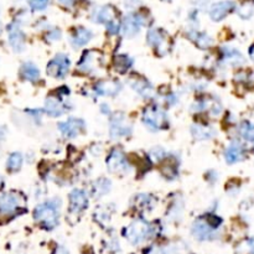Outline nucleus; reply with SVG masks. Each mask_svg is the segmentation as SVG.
Returning <instances> with one entry per match:
<instances>
[{
  "instance_id": "nucleus-1",
  "label": "nucleus",
  "mask_w": 254,
  "mask_h": 254,
  "mask_svg": "<svg viewBox=\"0 0 254 254\" xmlns=\"http://www.w3.org/2000/svg\"><path fill=\"white\" fill-rule=\"evenodd\" d=\"M33 219L44 228H55L59 224V205L56 200L46 201L37 206L33 211Z\"/></svg>"
},
{
  "instance_id": "nucleus-2",
  "label": "nucleus",
  "mask_w": 254,
  "mask_h": 254,
  "mask_svg": "<svg viewBox=\"0 0 254 254\" xmlns=\"http://www.w3.org/2000/svg\"><path fill=\"white\" fill-rule=\"evenodd\" d=\"M143 123L153 131L167 128V116L158 105H150L143 112Z\"/></svg>"
},
{
  "instance_id": "nucleus-3",
  "label": "nucleus",
  "mask_w": 254,
  "mask_h": 254,
  "mask_svg": "<svg viewBox=\"0 0 254 254\" xmlns=\"http://www.w3.org/2000/svg\"><path fill=\"white\" fill-rule=\"evenodd\" d=\"M105 164H107L108 170L113 174L123 175L130 170V165L127 160L126 154L118 148H114L113 150H111V153L108 154L107 159H105Z\"/></svg>"
},
{
  "instance_id": "nucleus-4",
  "label": "nucleus",
  "mask_w": 254,
  "mask_h": 254,
  "mask_svg": "<svg viewBox=\"0 0 254 254\" xmlns=\"http://www.w3.org/2000/svg\"><path fill=\"white\" fill-rule=\"evenodd\" d=\"M23 196L15 192L4 193L0 196V216H15L20 210H23Z\"/></svg>"
},
{
  "instance_id": "nucleus-5",
  "label": "nucleus",
  "mask_w": 254,
  "mask_h": 254,
  "mask_svg": "<svg viewBox=\"0 0 254 254\" xmlns=\"http://www.w3.org/2000/svg\"><path fill=\"white\" fill-rule=\"evenodd\" d=\"M71 61L68 56L64 54H59L47 64L46 73L52 78H64L69 71Z\"/></svg>"
},
{
  "instance_id": "nucleus-6",
  "label": "nucleus",
  "mask_w": 254,
  "mask_h": 254,
  "mask_svg": "<svg viewBox=\"0 0 254 254\" xmlns=\"http://www.w3.org/2000/svg\"><path fill=\"white\" fill-rule=\"evenodd\" d=\"M103 62H104V59L99 51L88 50L81 57L80 62H78V69L85 73H92L103 66Z\"/></svg>"
},
{
  "instance_id": "nucleus-7",
  "label": "nucleus",
  "mask_w": 254,
  "mask_h": 254,
  "mask_svg": "<svg viewBox=\"0 0 254 254\" xmlns=\"http://www.w3.org/2000/svg\"><path fill=\"white\" fill-rule=\"evenodd\" d=\"M150 232H152V228L147 222L135 221L127 227L124 234L131 243H140L149 236Z\"/></svg>"
},
{
  "instance_id": "nucleus-8",
  "label": "nucleus",
  "mask_w": 254,
  "mask_h": 254,
  "mask_svg": "<svg viewBox=\"0 0 254 254\" xmlns=\"http://www.w3.org/2000/svg\"><path fill=\"white\" fill-rule=\"evenodd\" d=\"M145 24H147V21H145V19L140 14H130V15L126 16L121 29L123 30L124 36L131 39L135 35H138L141 26H144Z\"/></svg>"
},
{
  "instance_id": "nucleus-9",
  "label": "nucleus",
  "mask_w": 254,
  "mask_h": 254,
  "mask_svg": "<svg viewBox=\"0 0 254 254\" xmlns=\"http://www.w3.org/2000/svg\"><path fill=\"white\" fill-rule=\"evenodd\" d=\"M85 122L80 118H68L59 123V130L66 138H76L85 130Z\"/></svg>"
},
{
  "instance_id": "nucleus-10",
  "label": "nucleus",
  "mask_w": 254,
  "mask_h": 254,
  "mask_svg": "<svg viewBox=\"0 0 254 254\" xmlns=\"http://www.w3.org/2000/svg\"><path fill=\"white\" fill-rule=\"evenodd\" d=\"M131 134V126L128 123L124 116L113 117L111 122V136L112 138H123Z\"/></svg>"
},
{
  "instance_id": "nucleus-11",
  "label": "nucleus",
  "mask_w": 254,
  "mask_h": 254,
  "mask_svg": "<svg viewBox=\"0 0 254 254\" xmlns=\"http://www.w3.org/2000/svg\"><path fill=\"white\" fill-rule=\"evenodd\" d=\"M236 9V4L231 0H223L213 4L210 9V18L213 21H221Z\"/></svg>"
},
{
  "instance_id": "nucleus-12",
  "label": "nucleus",
  "mask_w": 254,
  "mask_h": 254,
  "mask_svg": "<svg viewBox=\"0 0 254 254\" xmlns=\"http://www.w3.org/2000/svg\"><path fill=\"white\" fill-rule=\"evenodd\" d=\"M9 44L15 52H23L25 50V33L16 24L9 26Z\"/></svg>"
},
{
  "instance_id": "nucleus-13",
  "label": "nucleus",
  "mask_w": 254,
  "mask_h": 254,
  "mask_svg": "<svg viewBox=\"0 0 254 254\" xmlns=\"http://www.w3.org/2000/svg\"><path fill=\"white\" fill-rule=\"evenodd\" d=\"M244 158H246V148L239 141H232L224 152V159L229 165L242 161Z\"/></svg>"
},
{
  "instance_id": "nucleus-14",
  "label": "nucleus",
  "mask_w": 254,
  "mask_h": 254,
  "mask_svg": "<svg viewBox=\"0 0 254 254\" xmlns=\"http://www.w3.org/2000/svg\"><path fill=\"white\" fill-rule=\"evenodd\" d=\"M88 206L87 193L83 190L76 189L69 193V211L73 213H80Z\"/></svg>"
},
{
  "instance_id": "nucleus-15",
  "label": "nucleus",
  "mask_w": 254,
  "mask_h": 254,
  "mask_svg": "<svg viewBox=\"0 0 254 254\" xmlns=\"http://www.w3.org/2000/svg\"><path fill=\"white\" fill-rule=\"evenodd\" d=\"M148 44L152 47L158 50V52H160L161 50H164V52H166L167 42H166V35L164 33V31L160 30V29H152L148 32Z\"/></svg>"
},
{
  "instance_id": "nucleus-16",
  "label": "nucleus",
  "mask_w": 254,
  "mask_h": 254,
  "mask_svg": "<svg viewBox=\"0 0 254 254\" xmlns=\"http://www.w3.org/2000/svg\"><path fill=\"white\" fill-rule=\"evenodd\" d=\"M122 90V85L118 81L108 80L102 81V82L97 83L95 87V91L97 95H108V97H113L117 95Z\"/></svg>"
},
{
  "instance_id": "nucleus-17",
  "label": "nucleus",
  "mask_w": 254,
  "mask_h": 254,
  "mask_svg": "<svg viewBox=\"0 0 254 254\" xmlns=\"http://www.w3.org/2000/svg\"><path fill=\"white\" fill-rule=\"evenodd\" d=\"M129 86L143 98H152V95H154V88H153V86L150 85L147 80H144V78H130V80H129Z\"/></svg>"
},
{
  "instance_id": "nucleus-18",
  "label": "nucleus",
  "mask_w": 254,
  "mask_h": 254,
  "mask_svg": "<svg viewBox=\"0 0 254 254\" xmlns=\"http://www.w3.org/2000/svg\"><path fill=\"white\" fill-rule=\"evenodd\" d=\"M222 60L224 64H229V66H241L244 64L243 55L238 50L229 46L222 47Z\"/></svg>"
},
{
  "instance_id": "nucleus-19",
  "label": "nucleus",
  "mask_w": 254,
  "mask_h": 254,
  "mask_svg": "<svg viewBox=\"0 0 254 254\" xmlns=\"http://www.w3.org/2000/svg\"><path fill=\"white\" fill-rule=\"evenodd\" d=\"M93 33L90 29L86 28H77L71 36V42L72 45L77 49V47L86 46L88 42L92 40Z\"/></svg>"
},
{
  "instance_id": "nucleus-20",
  "label": "nucleus",
  "mask_w": 254,
  "mask_h": 254,
  "mask_svg": "<svg viewBox=\"0 0 254 254\" xmlns=\"http://www.w3.org/2000/svg\"><path fill=\"white\" fill-rule=\"evenodd\" d=\"M45 112L50 117H60L66 112V108H64L61 98L49 97L45 100Z\"/></svg>"
},
{
  "instance_id": "nucleus-21",
  "label": "nucleus",
  "mask_w": 254,
  "mask_h": 254,
  "mask_svg": "<svg viewBox=\"0 0 254 254\" xmlns=\"http://www.w3.org/2000/svg\"><path fill=\"white\" fill-rule=\"evenodd\" d=\"M212 227L207 223L205 219H198L192 226V233L197 239H208L213 232Z\"/></svg>"
},
{
  "instance_id": "nucleus-22",
  "label": "nucleus",
  "mask_w": 254,
  "mask_h": 254,
  "mask_svg": "<svg viewBox=\"0 0 254 254\" xmlns=\"http://www.w3.org/2000/svg\"><path fill=\"white\" fill-rule=\"evenodd\" d=\"M189 39L193 41V44L200 49H208L212 45V39L206 32H201L197 30H191L188 32Z\"/></svg>"
},
{
  "instance_id": "nucleus-23",
  "label": "nucleus",
  "mask_w": 254,
  "mask_h": 254,
  "mask_svg": "<svg viewBox=\"0 0 254 254\" xmlns=\"http://www.w3.org/2000/svg\"><path fill=\"white\" fill-rule=\"evenodd\" d=\"M95 21L98 24H105L116 20V10H114L112 6H102V8L98 9L95 14Z\"/></svg>"
},
{
  "instance_id": "nucleus-24",
  "label": "nucleus",
  "mask_w": 254,
  "mask_h": 254,
  "mask_svg": "<svg viewBox=\"0 0 254 254\" xmlns=\"http://www.w3.org/2000/svg\"><path fill=\"white\" fill-rule=\"evenodd\" d=\"M21 76L25 78L26 81L30 82H36L40 78V69L33 64L32 62H25L21 67Z\"/></svg>"
},
{
  "instance_id": "nucleus-25",
  "label": "nucleus",
  "mask_w": 254,
  "mask_h": 254,
  "mask_svg": "<svg viewBox=\"0 0 254 254\" xmlns=\"http://www.w3.org/2000/svg\"><path fill=\"white\" fill-rule=\"evenodd\" d=\"M191 133H192L193 138L197 139V140H206V139L213 138L216 131L213 130L211 127H205V126H200V124H196V126H192V128H191Z\"/></svg>"
},
{
  "instance_id": "nucleus-26",
  "label": "nucleus",
  "mask_w": 254,
  "mask_h": 254,
  "mask_svg": "<svg viewBox=\"0 0 254 254\" xmlns=\"http://www.w3.org/2000/svg\"><path fill=\"white\" fill-rule=\"evenodd\" d=\"M133 66V60L128 56V55H118L114 59V67H116V71L124 73V72L128 71L130 67Z\"/></svg>"
},
{
  "instance_id": "nucleus-27",
  "label": "nucleus",
  "mask_w": 254,
  "mask_h": 254,
  "mask_svg": "<svg viewBox=\"0 0 254 254\" xmlns=\"http://www.w3.org/2000/svg\"><path fill=\"white\" fill-rule=\"evenodd\" d=\"M109 190H111V181L107 179L97 180L93 185V195L95 197H102L103 195L109 192Z\"/></svg>"
},
{
  "instance_id": "nucleus-28",
  "label": "nucleus",
  "mask_w": 254,
  "mask_h": 254,
  "mask_svg": "<svg viewBox=\"0 0 254 254\" xmlns=\"http://www.w3.org/2000/svg\"><path fill=\"white\" fill-rule=\"evenodd\" d=\"M239 134L242 135V138L246 139L247 141H254V124L251 123L248 121L242 122L241 127H239Z\"/></svg>"
},
{
  "instance_id": "nucleus-29",
  "label": "nucleus",
  "mask_w": 254,
  "mask_h": 254,
  "mask_svg": "<svg viewBox=\"0 0 254 254\" xmlns=\"http://www.w3.org/2000/svg\"><path fill=\"white\" fill-rule=\"evenodd\" d=\"M24 158L21 155V153H13L10 157L8 158V161H6V167L10 171H18L23 166Z\"/></svg>"
},
{
  "instance_id": "nucleus-30",
  "label": "nucleus",
  "mask_w": 254,
  "mask_h": 254,
  "mask_svg": "<svg viewBox=\"0 0 254 254\" xmlns=\"http://www.w3.org/2000/svg\"><path fill=\"white\" fill-rule=\"evenodd\" d=\"M50 0H29V5L32 10L41 11L49 6Z\"/></svg>"
},
{
  "instance_id": "nucleus-31",
  "label": "nucleus",
  "mask_w": 254,
  "mask_h": 254,
  "mask_svg": "<svg viewBox=\"0 0 254 254\" xmlns=\"http://www.w3.org/2000/svg\"><path fill=\"white\" fill-rule=\"evenodd\" d=\"M253 14V5L252 4H243L241 8L238 9V15L242 19H249Z\"/></svg>"
},
{
  "instance_id": "nucleus-32",
  "label": "nucleus",
  "mask_w": 254,
  "mask_h": 254,
  "mask_svg": "<svg viewBox=\"0 0 254 254\" xmlns=\"http://www.w3.org/2000/svg\"><path fill=\"white\" fill-rule=\"evenodd\" d=\"M105 26H107L108 32H111V33H117L119 31V29H121V25H119L116 20L111 21V23H108Z\"/></svg>"
},
{
  "instance_id": "nucleus-33",
  "label": "nucleus",
  "mask_w": 254,
  "mask_h": 254,
  "mask_svg": "<svg viewBox=\"0 0 254 254\" xmlns=\"http://www.w3.org/2000/svg\"><path fill=\"white\" fill-rule=\"evenodd\" d=\"M46 37L49 41H57V40L61 39V31L57 30V29H55V30H52L51 32L47 33Z\"/></svg>"
},
{
  "instance_id": "nucleus-34",
  "label": "nucleus",
  "mask_w": 254,
  "mask_h": 254,
  "mask_svg": "<svg viewBox=\"0 0 254 254\" xmlns=\"http://www.w3.org/2000/svg\"><path fill=\"white\" fill-rule=\"evenodd\" d=\"M152 155L153 157L157 158V161H160V160L164 159L165 158V152H164V149H161V148H157V149L153 150Z\"/></svg>"
},
{
  "instance_id": "nucleus-35",
  "label": "nucleus",
  "mask_w": 254,
  "mask_h": 254,
  "mask_svg": "<svg viewBox=\"0 0 254 254\" xmlns=\"http://www.w3.org/2000/svg\"><path fill=\"white\" fill-rule=\"evenodd\" d=\"M57 1H59L61 5L66 6V8H71V6L75 4L76 0H57Z\"/></svg>"
},
{
  "instance_id": "nucleus-36",
  "label": "nucleus",
  "mask_w": 254,
  "mask_h": 254,
  "mask_svg": "<svg viewBox=\"0 0 254 254\" xmlns=\"http://www.w3.org/2000/svg\"><path fill=\"white\" fill-rule=\"evenodd\" d=\"M196 1H197V4L200 6H205V5H207L210 0H196Z\"/></svg>"
},
{
  "instance_id": "nucleus-37",
  "label": "nucleus",
  "mask_w": 254,
  "mask_h": 254,
  "mask_svg": "<svg viewBox=\"0 0 254 254\" xmlns=\"http://www.w3.org/2000/svg\"><path fill=\"white\" fill-rule=\"evenodd\" d=\"M5 138V129L3 127H0V140H3Z\"/></svg>"
},
{
  "instance_id": "nucleus-38",
  "label": "nucleus",
  "mask_w": 254,
  "mask_h": 254,
  "mask_svg": "<svg viewBox=\"0 0 254 254\" xmlns=\"http://www.w3.org/2000/svg\"><path fill=\"white\" fill-rule=\"evenodd\" d=\"M249 56H251L252 60L254 61V45L251 47V49H249Z\"/></svg>"
},
{
  "instance_id": "nucleus-39",
  "label": "nucleus",
  "mask_w": 254,
  "mask_h": 254,
  "mask_svg": "<svg viewBox=\"0 0 254 254\" xmlns=\"http://www.w3.org/2000/svg\"><path fill=\"white\" fill-rule=\"evenodd\" d=\"M3 186H4V179L1 176H0V189L3 188Z\"/></svg>"
}]
</instances>
